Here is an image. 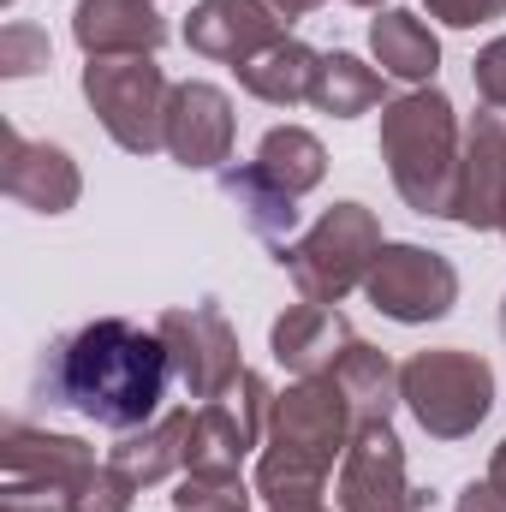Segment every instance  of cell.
<instances>
[{"label":"cell","instance_id":"obj_1","mask_svg":"<svg viewBox=\"0 0 506 512\" xmlns=\"http://www.w3.org/2000/svg\"><path fill=\"white\" fill-rule=\"evenodd\" d=\"M173 376V352L155 328H137L126 316H96L42 352V399L60 411H78L114 435H131L161 417V399Z\"/></svg>","mask_w":506,"mask_h":512},{"label":"cell","instance_id":"obj_2","mask_svg":"<svg viewBox=\"0 0 506 512\" xmlns=\"http://www.w3.org/2000/svg\"><path fill=\"white\" fill-rule=\"evenodd\" d=\"M358 423L352 405L334 376H310L292 382L268 399V429H262V453H256V495L268 507L286 501H322L334 465L346 459Z\"/></svg>","mask_w":506,"mask_h":512},{"label":"cell","instance_id":"obj_3","mask_svg":"<svg viewBox=\"0 0 506 512\" xmlns=\"http://www.w3.org/2000/svg\"><path fill=\"white\" fill-rule=\"evenodd\" d=\"M381 161L411 215L453 221L459 197V161H465V126L447 90L423 84L411 96H393L381 108Z\"/></svg>","mask_w":506,"mask_h":512},{"label":"cell","instance_id":"obj_4","mask_svg":"<svg viewBox=\"0 0 506 512\" xmlns=\"http://www.w3.org/2000/svg\"><path fill=\"white\" fill-rule=\"evenodd\" d=\"M381 245H387V239H381V215L346 197V203L322 209L310 233H298L292 245H280L274 262L292 274L298 298H310V304H340V298H352V292L370 280Z\"/></svg>","mask_w":506,"mask_h":512},{"label":"cell","instance_id":"obj_5","mask_svg":"<svg viewBox=\"0 0 506 512\" xmlns=\"http://www.w3.org/2000/svg\"><path fill=\"white\" fill-rule=\"evenodd\" d=\"M399 399L429 441H465L495 411V370L465 346H429L399 364Z\"/></svg>","mask_w":506,"mask_h":512},{"label":"cell","instance_id":"obj_6","mask_svg":"<svg viewBox=\"0 0 506 512\" xmlns=\"http://www.w3.org/2000/svg\"><path fill=\"white\" fill-rule=\"evenodd\" d=\"M84 102L102 120V131L126 149V155H155L167 149V102L173 84L155 66V54H131V60H90L84 66Z\"/></svg>","mask_w":506,"mask_h":512},{"label":"cell","instance_id":"obj_7","mask_svg":"<svg viewBox=\"0 0 506 512\" xmlns=\"http://www.w3.org/2000/svg\"><path fill=\"white\" fill-rule=\"evenodd\" d=\"M155 334L167 340V352H173V376H179V387H185L197 405H209V399H221V393L239 387V376H245L239 334H233V322H227V310H221L215 298H203V304H179V310H161Z\"/></svg>","mask_w":506,"mask_h":512},{"label":"cell","instance_id":"obj_8","mask_svg":"<svg viewBox=\"0 0 506 512\" xmlns=\"http://www.w3.org/2000/svg\"><path fill=\"white\" fill-rule=\"evenodd\" d=\"M364 298L376 304L387 322L423 328V322L453 316V304H459V268L441 251H429V245H381L376 268L364 280Z\"/></svg>","mask_w":506,"mask_h":512},{"label":"cell","instance_id":"obj_9","mask_svg":"<svg viewBox=\"0 0 506 512\" xmlns=\"http://www.w3.org/2000/svg\"><path fill=\"white\" fill-rule=\"evenodd\" d=\"M340 512H429V495L411 489L405 477V441L393 423H364L340 459Z\"/></svg>","mask_w":506,"mask_h":512},{"label":"cell","instance_id":"obj_10","mask_svg":"<svg viewBox=\"0 0 506 512\" xmlns=\"http://www.w3.org/2000/svg\"><path fill=\"white\" fill-rule=\"evenodd\" d=\"M233 137H239V114L233 96L209 78H185L173 84L167 102V155L191 173H221L233 161Z\"/></svg>","mask_w":506,"mask_h":512},{"label":"cell","instance_id":"obj_11","mask_svg":"<svg viewBox=\"0 0 506 512\" xmlns=\"http://www.w3.org/2000/svg\"><path fill=\"white\" fill-rule=\"evenodd\" d=\"M268 399H274V387L262 382L256 370H245L233 393H221V399L197 405V423H191V471H197V465L239 471L251 453H262Z\"/></svg>","mask_w":506,"mask_h":512},{"label":"cell","instance_id":"obj_12","mask_svg":"<svg viewBox=\"0 0 506 512\" xmlns=\"http://www.w3.org/2000/svg\"><path fill=\"white\" fill-rule=\"evenodd\" d=\"M501 209H506V108H477L465 120V161H459L453 221L465 233H495Z\"/></svg>","mask_w":506,"mask_h":512},{"label":"cell","instance_id":"obj_13","mask_svg":"<svg viewBox=\"0 0 506 512\" xmlns=\"http://www.w3.org/2000/svg\"><path fill=\"white\" fill-rule=\"evenodd\" d=\"M352 340H358V334H352V322L340 316V304H310V298L286 304V310L274 316V328H268V352H274V364H280L292 382L334 376V364L346 358Z\"/></svg>","mask_w":506,"mask_h":512},{"label":"cell","instance_id":"obj_14","mask_svg":"<svg viewBox=\"0 0 506 512\" xmlns=\"http://www.w3.org/2000/svg\"><path fill=\"white\" fill-rule=\"evenodd\" d=\"M280 36H286V18L268 0H203L185 18V48L221 66H245Z\"/></svg>","mask_w":506,"mask_h":512},{"label":"cell","instance_id":"obj_15","mask_svg":"<svg viewBox=\"0 0 506 512\" xmlns=\"http://www.w3.org/2000/svg\"><path fill=\"white\" fill-rule=\"evenodd\" d=\"M0 191L36 215H66L84 197V173L60 143H36L24 131H6V161H0Z\"/></svg>","mask_w":506,"mask_h":512},{"label":"cell","instance_id":"obj_16","mask_svg":"<svg viewBox=\"0 0 506 512\" xmlns=\"http://www.w3.org/2000/svg\"><path fill=\"white\" fill-rule=\"evenodd\" d=\"M72 42L84 60H131L167 48V18L155 0H78L72 6Z\"/></svg>","mask_w":506,"mask_h":512},{"label":"cell","instance_id":"obj_17","mask_svg":"<svg viewBox=\"0 0 506 512\" xmlns=\"http://www.w3.org/2000/svg\"><path fill=\"white\" fill-rule=\"evenodd\" d=\"M0 465H6V477H48V483H66V489H90V477L102 471L90 441L54 435V429H36V423H6Z\"/></svg>","mask_w":506,"mask_h":512},{"label":"cell","instance_id":"obj_18","mask_svg":"<svg viewBox=\"0 0 506 512\" xmlns=\"http://www.w3.org/2000/svg\"><path fill=\"white\" fill-rule=\"evenodd\" d=\"M191 423H197L191 405L185 411H161L155 423L131 429V435H120L108 447V465H120L137 489H155L167 477H185L191 471Z\"/></svg>","mask_w":506,"mask_h":512},{"label":"cell","instance_id":"obj_19","mask_svg":"<svg viewBox=\"0 0 506 512\" xmlns=\"http://www.w3.org/2000/svg\"><path fill=\"white\" fill-rule=\"evenodd\" d=\"M370 54L387 78H399L411 90L435 84V72H441V36L429 30V18H417L405 6H381V18H370Z\"/></svg>","mask_w":506,"mask_h":512},{"label":"cell","instance_id":"obj_20","mask_svg":"<svg viewBox=\"0 0 506 512\" xmlns=\"http://www.w3.org/2000/svg\"><path fill=\"white\" fill-rule=\"evenodd\" d=\"M221 197L245 215V227H251L268 251H280V245L298 239V197H286L256 161H227L221 167Z\"/></svg>","mask_w":506,"mask_h":512},{"label":"cell","instance_id":"obj_21","mask_svg":"<svg viewBox=\"0 0 506 512\" xmlns=\"http://www.w3.org/2000/svg\"><path fill=\"white\" fill-rule=\"evenodd\" d=\"M316 66H322V54H316L310 42L280 36V42H268L256 60L233 66V72H239V90H245V96L268 102V108H298V102H310Z\"/></svg>","mask_w":506,"mask_h":512},{"label":"cell","instance_id":"obj_22","mask_svg":"<svg viewBox=\"0 0 506 512\" xmlns=\"http://www.w3.org/2000/svg\"><path fill=\"white\" fill-rule=\"evenodd\" d=\"M334 382L346 393L358 429H364V423H393V411L405 405V399H399V364H393L381 346H370V340H352V346H346V358L334 364Z\"/></svg>","mask_w":506,"mask_h":512},{"label":"cell","instance_id":"obj_23","mask_svg":"<svg viewBox=\"0 0 506 512\" xmlns=\"http://www.w3.org/2000/svg\"><path fill=\"white\" fill-rule=\"evenodd\" d=\"M310 108L328 114V120H358V114H370V108H387V72H376L370 60H358V54H346V48H334V54H322V66H316Z\"/></svg>","mask_w":506,"mask_h":512},{"label":"cell","instance_id":"obj_24","mask_svg":"<svg viewBox=\"0 0 506 512\" xmlns=\"http://www.w3.org/2000/svg\"><path fill=\"white\" fill-rule=\"evenodd\" d=\"M256 167L286 191V197H310L328 179V149L322 137L304 126H268L256 143Z\"/></svg>","mask_w":506,"mask_h":512},{"label":"cell","instance_id":"obj_25","mask_svg":"<svg viewBox=\"0 0 506 512\" xmlns=\"http://www.w3.org/2000/svg\"><path fill=\"white\" fill-rule=\"evenodd\" d=\"M256 507V483H245L239 471H221V465H197L179 477V495L173 512H251Z\"/></svg>","mask_w":506,"mask_h":512},{"label":"cell","instance_id":"obj_26","mask_svg":"<svg viewBox=\"0 0 506 512\" xmlns=\"http://www.w3.org/2000/svg\"><path fill=\"white\" fill-rule=\"evenodd\" d=\"M42 66H48V30L24 18L0 24V78H30Z\"/></svg>","mask_w":506,"mask_h":512},{"label":"cell","instance_id":"obj_27","mask_svg":"<svg viewBox=\"0 0 506 512\" xmlns=\"http://www.w3.org/2000/svg\"><path fill=\"white\" fill-rule=\"evenodd\" d=\"M143 489L131 483L120 465H102L96 477H90V489H84V501H78V512H131V501H137Z\"/></svg>","mask_w":506,"mask_h":512},{"label":"cell","instance_id":"obj_28","mask_svg":"<svg viewBox=\"0 0 506 512\" xmlns=\"http://www.w3.org/2000/svg\"><path fill=\"white\" fill-rule=\"evenodd\" d=\"M471 84L483 96V108H506V36L483 42L477 60H471Z\"/></svg>","mask_w":506,"mask_h":512},{"label":"cell","instance_id":"obj_29","mask_svg":"<svg viewBox=\"0 0 506 512\" xmlns=\"http://www.w3.org/2000/svg\"><path fill=\"white\" fill-rule=\"evenodd\" d=\"M429 18H441L447 30H477V24H495L506 18V0H423Z\"/></svg>","mask_w":506,"mask_h":512},{"label":"cell","instance_id":"obj_30","mask_svg":"<svg viewBox=\"0 0 506 512\" xmlns=\"http://www.w3.org/2000/svg\"><path fill=\"white\" fill-rule=\"evenodd\" d=\"M453 512H506V495H495L489 477H483V483H465V489H459Z\"/></svg>","mask_w":506,"mask_h":512},{"label":"cell","instance_id":"obj_31","mask_svg":"<svg viewBox=\"0 0 506 512\" xmlns=\"http://www.w3.org/2000/svg\"><path fill=\"white\" fill-rule=\"evenodd\" d=\"M268 6H274V12H280L286 24H298V18H310V12H316L322 0H268Z\"/></svg>","mask_w":506,"mask_h":512},{"label":"cell","instance_id":"obj_32","mask_svg":"<svg viewBox=\"0 0 506 512\" xmlns=\"http://www.w3.org/2000/svg\"><path fill=\"white\" fill-rule=\"evenodd\" d=\"M489 489H495V495H506V441L489 453Z\"/></svg>","mask_w":506,"mask_h":512},{"label":"cell","instance_id":"obj_33","mask_svg":"<svg viewBox=\"0 0 506 512\" xmlns=\"http://www.w3.org/2000/svg\"><path fill=\"white\" fill-rule=\"evenodd\" d=\"M268 512H328L322 501H286V507H268Z\"/></svg>","mask_w":506,"mask_h":512},{"label":"cell","instance_id":"obj_34","mask_svg":"<svg viewBox=\"0 0 506 512\" xmlns=\"http://www.w3.org/2000/svg\"><path fill=\"white\" fill-rule=\"evenodd\" d=\"M352 6H370V12H376V6H381V0H352Z\"/></svg>","mask_w":506,"mask_h":512},{"label":"cell","instance_id":"obj_35","mask_svg":"<svg viewBox=\"0 0 506 512\" xmlns=\"http://www.w3.org/2000/svg\"><path fill=\"white\" fill-rule=\"evenodd\" d=\"M501 340H506V298H501Z\"/></svg>","mask_w":506,"mask_h":512},{"label":"cell","instance_id":"obj_36","mask_svg":"<svg viewBox=\"0 0 506 512\" xmlns=\"http://www.w3.org/2000/svg\"><path fill=\"white\" fill-rule=\"evenodd\" d=\"M495 233H501V239H506V209H501V227H495Z\"/></svg>","mask_w":506,"mask_h":512}]
</instances>
